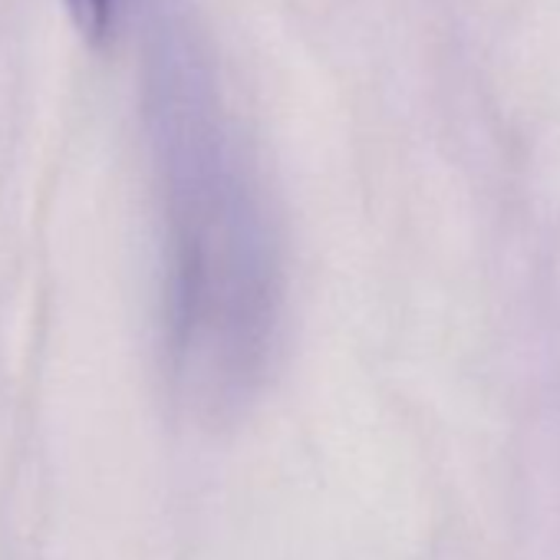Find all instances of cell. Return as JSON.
Segmentation results:
<instances>
[{
  "label": "cell",
  "mask_w": 560,
  "mask_h": 560,
  "mask_svg": "<svg viewBox=\"0 0 560 560\" xmlns=\"http://www.w3.org/2000/svg\"><path fill=\"white\" fill-rule=\"evenodd\" d=\"M80 31L90 37V40H103L109 31H113V21H116V8L119 0H67Z\"/></svg>",
  "instance_id": "obj_1"
}]
</instances>
